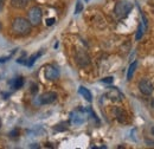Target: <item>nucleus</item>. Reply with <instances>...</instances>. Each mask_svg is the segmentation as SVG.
<instances>
[{
    "label": "nucleus",
    "mask_w": 154,
    "mask_h": 149,
    "mask_svg": "<svg viewBox=\"0 0 154 149\" xmlns=\"http://www.w3.org/2000/svg\"><path fill=\"white\" fill-rule=\"evenodd\" d=\"M31 23L29 20H26L25 18H21L18 17L13 20L12 23V31L14 35L20 36V37H24V36H27L30 32H31Z\"/></svg>",
    "instance_id": "nucleus-1"
},
{
    "label": "nucleus",
    "mask_w": 154,
    "mask_h": 149,
    "mask_svg": "<svg viewBox=\"0 0 154 149\" xmlns=\"http://www.w3.org/2000/svg\"><path fill=\"white\" fill-rule=\"evenodd\" d=\"M133 10V4L128 1H119L115 5V14L119 18H125Z\"/></svg>",
    "instance_id": "nucleus-2"
},
{
    "label": "nucleus",
    "mask_w": 154,
    "mask_h": 149,
    "mask_svg": "<svg viewBox=\"0 0 154 149\" xmlns=\"http://www.w3.org/2000/svg\"><path fill=\"white\" fill-rule=\"evenodd\" d=\"M42 16H43L42 10L37 6H35V7L30 8V11H29V21L31 23V25L38 26L42 21Z\"/></svg>",
    "instance_id": "nucleus-3"
},
{
    "label": "nucleus",
    "mask_w": 154,
    "mask_h": 149,
    "mask_svg": "<svg viewBox=\"0 0 154 149\" xmlns=\"http://www.w3.org/2000/svg\"><path fill=\"white\" fill-rule=\"evenodd\" d=\"M56 99H57V93L54 91H48V93L40 95L39 103L40 104H50V103H54Z\"/></svg>",
    "instance_id": "nucleus-4"
},
{
    "label": "nucleus",
    "mask_w": 154,
    "mask_h": 149,
    "mask_svg": "<svg viewBox=\"0 0 154 149\" xmlns=\"http://www.w3.org/2000/svg\"><path fill=\"white\" fill-rule=\"evenodd\" d=\"M44 74H45V78L49 79V81H56L59 77V71H58L57 68H55L52 65H48L45 68Z\"/></svg>",
    "instance_id": "nucleus-5"
},
{
    "label": "nucleus",
    "mask_w": 154,
    "mask_h": 149,
    "mask_svg": "<svg viewBox=\"0 0 154 149\" xmlns=\"http://www.w3.org/2000/svg\"><path fill=\"white\" fill-rule=\"evenodd\" d=\"M139 89H140V91L143 93V95H151L154 90L153 84L148 79H142L139 83Z\"/></svg>",
    "instance_id": "nucleus-6"
},
{
    "label": "nucleus",
    "mask_w": 154,
    "mask_h": 149,
    "mask_svg": "<svg viewBox=\"0 0 154 149\" xmlns=\"http://www.w3.org/2000/svg\"><path fill=\"white\" fill-rule=\"evenodd\" d=\"M85 120H87V117H85V114H84V112L75 111L70 115V122H71L72 124H75V126L84 123Z\"/></svg>",
    "instance_id": "nucleus-7"
},
{
    "label": "nucleus",
    "mask_w": 154,
    "mask_h": 149,
    "mask_svg": "<svg viewBox=\"0 0 154 149\" xmlns=\"http://www.w3.org/2000/svg\"><path fill=\"white\" fill-rule=\"evenodd\" d=\"M76 60L81 66H85V65L89 64V57L87 56V53L83 52V51H78V52H77Z\"/></svg>",
    "instance_id": "nucleus-8"
},
{
    "label": "nucleus",
    "mask_w": 154,
    "mask_h": 149,
    "mask_svg": "<svg viewBox=\"0 0 154 149\" xmlns=\"http://www.w3.org/2000/svg\"><path fill=\"white\" fill-rule=\"evenodd\" d=\"M108 96L113 101H122V98H123V95L120 93V90L115 87L110 88V91L108 93Z\"/></svg>",
    "instance_id": "nucleus-9"
},
{
    "label": "nucleus",
    "mask_w": 154,
    "mask_h": 149,
    "mask_svg": "<svg viewBox=\"0 0 154 149\" xmlns=\"http://www.w3.org/2000/svg\"><path fill=\"white\" fill-rule=\"evenodd\" d=\"M78 93H79L82 97H84L85 101H88V102H91V101H93V95H91V93H90L87 88H84V87H79Z\"/></svg>",
    "instance_id": "nucleus-10"
},
{
    "label": "nucleus",
    "mask_w": 154,
    "mask_h": 149,
    "mask_svg": "<svg viewBox=\"0 0 154 149\" xmlns=\"http://www.w3.org/2000/svg\"><path fill=\"white\" fill-rule=\"evenodd\" d=\"M115 114H116V118H117L119 122H121V123H126L127 122V114H126L125 110H122L120 108H116Z\"/></svg>",
    "instance_id": "nucleus-11"
},
{
    "label": "nucleus",
    "mask_w": 154,
    "mask_h": 149,
    "mask_svg": "<svg viewBox=\"0 0 154 149\" xmlns=\"http://www.w3.org/2000/svg\"><path fill=\"white\" fill-rule=\"evenodd\" d=\"M11 6L14 8H24L27 6L29 0H10Z\"/></svg>",
    "instance_id": "nucleus-12"
},
{
    "label": "nucleus",
    "mask_w": 154,
    "mask_h": 149,
    "mask_svg": "<svg viewBox=\"0 0 154 149\" xmlns=\"http://www.w3.org/2000/svg\"><path fill=\"white\" fill-rule=\"evenodd\" d=\"M136 66H137V62H133V63L129 65V68H128V72H127V79H128V81L132 79V77H133V74H134V72H135Z\"/></svg>",
    "instance_id": "nucleus-13"
},
{
    "label": "nucleus",
    "mask_w": 154,
    "mask_h": 149,
    "mask_svg": "<svg viewBox=\"0 0 154 149\" xmlns=\"http://www.w3.org/2000/svg\"><path fill=\"white\" fill-rule=\"evenodd\" d=\"M12 83H13V88L14 89H20L23 87V84H24V78L23 77H17Z\"/></svg>",
    "instance_id": "nucleus-14"
},
{
    "label": "nucleus",
    "mask_w": 154,
    "mask_h": 149,
    "mask_svg": "<svg viewBox=\"0 0 154 149\" xmlns=\"http://www.w3.org/2000/svg\"><path fill=\"white\" fill-rule=\"evenodd\" d=\"M42 53H43V51H40V52H38V53H36V55H33V56L30 57L29 62L26 63V64H27V66H32V65L35 64V62L37 60V58H39V57L42 56Z\"/></svg>",
    "instance_id": "nucleus-15"
},
{
    "label": "nucleus",
    "mask_w": 154,
    "mask_h": 149,
    "mask_svg": "<svg viewBox=\"0 0 154 149\" xmlns=\"http://www.w3.org/2000/svg\"><path fill=\"white\" fill-rule=\"evenodd\" d=\"M143 30H145V27H143V26L140 24V26H139V29H137V32H136V37H135V39H136V40H140V39L142 38V36H143V32H145Z\"/></svg>",
    "instance_id": "nucleus-16"
},
{
    "label": "nucleus",
    "mask_w": 154,
    "mask_h": 149,
    "mask_svg": "<svg viewBox=\"0 0 154 149\" xmlns=\"http://www.w3.org/2000/svg\"><path fill=\"white\" fill-rule=\"evenodd\" d=\"M113 81H114V78H113V77H106V78H103V79H101V83H106V84H110V83H113Z\"/></svg>",
    "instance_id": "nucleus-17"
},
{
    "label": "nucleus",
    "mask_w": 154,
    "mask_h": 149,
    "mask_svg": "<svg viewBox=\"0 0 154 149\" xmlns=\"http://www.w3.org/2000/svg\"><path fill=\"white\" fill-rule=\"evenodd\" d=\"M82 10H83V5H82V2H77L76 8H75V14H78Z\"/></svg>",
    "instance_id": "nucleus-18"
},
{
    "label": "nucleus",
    "mask_w": 154,
    "mask_h": 149,
    "mask_svg": "<svg viewBox=\"0 0 154 149\" xmlns=\"http://www.w3.org/2000/svg\"><path fill=\"white\" fill-rule=\"evenodd\" d=\"M63 124H58V126H56L54 129L56 131H64V130H66V127H62Z\"/></svg>",
    "instance_id": "nucleus-19"
},
{
    "label": "nucleus",
    "mask_w": 154,
    "mask_h": 149,
    "mask_svg": "<svg viewBox=\"0 0 154 149\" xmlns=\"http://www.w3.org/2000/svg\"><path fill=\"white\" fill-rule=\"evenodd\" d=\"M55 21H56V19L55 18L46 19V25H48V26H51V25H54V24H55Z\"/></svg>",
    "instance_id": "nucleus-20"
},
{
    "label": "nucleus",
    "mask_w": 154,
    "mask_h": 149,
    "mask_svg": "<svg viewBox=\"0 0 154 149\" xmlns=\"http://www.w3.org/2000/svg\"><path fill=\"white\" fill-rule=\"evenodd\" d=\"M12 57V55H10V56H7V57H1L0 58V63H4V62H7L10 58Z\"/></svg>",
    "instance_id": "nucleus-21"
},
{
    "label": "nucleus",
    "mask_w": 154,
    "mask_h": 149,
    "mask_svg": "<svg viewBox=\"0 0 154 149\" xmlns=\"http://www.w3.org/2000/svg\"><path fill=\"white\" fill-rule=\"evenodd\" d=\"M37 90H38V87L35 84V85H32V89H31V91L35 93H37Z\"/></svg>",
    "instance_id": "nucleus-22"
},
{
    "label": "nucleus",
    "mask_w": 154,
    "mask_h": 149,
    "mask_svg": "<svg viewBox=\"0 0 154 149\" xmlns=\"http://www.w3.org/2000/svg\"><path fill=\"white\" fill-rule=\"evenodd\" d=\"M2 5H4V0H0V11L2 8Z\"/></svg>",
    "instance_id": "nucleus-23"
},
{
    "label": "nucleus",
    "mask_w": 154,
    "mask_h": 149,
    "mask_svg": "<svg viewBox=\"0 0 154 149\" xmlns=\"http://www.w3.org/2000/svg\"><path fill=\"white\" fill-rule=\"evenodd\" d=\"M151 132H152V135L154 136V127H152V129H151Z\"/></svg>",
    "instance_id": "nucleus-24"
},
{
    "label": "nucleus",
    "mask_w": 154,
    "mask_h": 149,
    "mask_svg": "<svg viewBox=\"0 0 154 149\" xmlns=\"http://www.w3.org/2000/svg\"><path fill=\"white\" fill-rule=\"evenodd\" d=\"M152 105H153V108H154V99H153V103H152Z\"/></svg>",
    "instance_id": "nucleus-25"
},
{
    "label": "nucleus",
    "mask_w": 154,
    "mask_h": 149,
    "mask_svg": "<svg viewBox=\"0 0 154 149\" xmlns=\"http://www.w3.org/2000/svg\"><path fill=\"white\" fill-rule=\"evenodd\" d=\"M85 1H89V0H85Z\"/></svg>",
    "instance_id": "nucleus-26"
}]
</instances>
